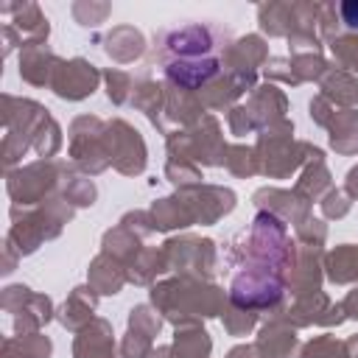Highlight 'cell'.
I'll use <instances>...</instances> for the list:
<instances>
[{
    "mask_svg": "<svg viewBox=\"0 0 358 358\" xmlns=\"http://www.w3.org/2000/svg\"><path fill=\"white\" fill-rule=\"evenodd\" d=\"M252 129H255V120H252L249 109L246 106H232V112H229V131L238 134V137H243Z\"/></svg>",
    "mask_w": 358,
    "mask_h": 358,
    "instance_id": "49",
    "label": "cell"
},
{
    "mask_svg": "<svg viewBox=\"0 0 358 358\" xmlns=\"http://www.w3.org/2000/svg\"><path fill=\"white\" fill-rule=\"evenodd\" d=\"M235 176H252L260 171V159H257V151L246 148V145H232L227 148V162H224Z\"/></svg>",
    "mask_w": 358,
    "mask_h": 358,
    "instance_id": "37",
    "label": "cell"
},
{
    "mask_svg": "<svg viewBox=\"0 0 358 358\" xmlns=\"http://www.w3.org/2000/svg\"><path fill=\"white\" fill-rule=\"evenodd\" d=\"M131 103L148 115V120L157 126L159 123V112L165 109V90L157 87L154 81H140L134 90H131Z\"/></svg>",
    "mask_w": 358,
    "mask_h": 358,
    "instance_id": "33",
    "label": "cell"
},
{
    "mask_svg": "<svg viewBox=\"0 0 358 358\" xmlns=\"http://www.w3.org/2000/svg\"><path fill=\"white\" fill-rule=\"evenodd\" d=\"M282 299V274L266 268V266H249L241 271L232 282L229 302L246 310H260V308H277Z\"/></svg>",
    "mask_w": 358,
    "mask_h": 358,
    "instance_id": "5",
    "label": "cell"
},
{
    "mask_svg": "<svg viewBox=\"0 0 358 358\" xmlns=\"http://www.w3.org/2000/svg\"><path fill=\"white\" fill-rule=\"evenodd\" d=\"M266 76H268V78H282L285 84H299V81L294 78V73H291V62H285V59H271V62L266 64Z\"/></svg>",
    "mask_w": 358,
    "mask_h": 358,
    "instance_id": "51",
    "label": "cell"
},
{
    "mask_svg": "<svg viewBox=\"0 0 358 358\" xmlns=\"http://www.w3.org/2000/svg\"><path fill=\"white\" fill-rule=\"evenodd\" d=\"M168 268L179 271V277L207 280L215 268V246L207 238H171L162 246Z\"/></svg>",
    "mask_w": 358,
    "mask_h": 358,
    "instance_id": "6",
    "label": "cell"
},
{
    "mask_svg": "<svg viewBox=\"0 0 358 358\" xmlns=\"http://www.w3.org/2000/svg\"><path fill=\"white\" fill-rule=\"evenodd\" d=\"M103 252L129 266V263L143 252V249H140V235L120 224V227H115V229H109V232L103 235Z\"/></svg>",
    "mask_w": 358,
    "mask_h": 358,
    "instance_id": "27",
    "label": "cell"
},
{
    "mask_svg": "<svg viewBox=\"0 0 358 358\" xmlns=\"http://www.w3.org/2000/svg\"><path fill=\"white\" fill-rule=\"evenodd\" d=\"M151 221H154V229H176V227H190L193 224V215L190 210L185 207V201L179 196H171V199H159L154 207H151Z\"/></svg>",
    "mask_w": 358,
    "mask_h": 358,
    "instance_id": "25",
    "label": "cell"
},
{
    "mask_svg": "<svg viewBox=\"0 0 358 358\" xmlns=\"http://www.w3.org/2000/svg\"><path fill=\"white\" fill-rule=\"evenodd\" d=\"M162 271H168V263H165V252L162 249H143L129 266H126V277L131 280V282H140V285H145V282H151L157 274H162Z\"/></svg>",
    "mask_w": 358,
    "mask_h": 358,
    "instance_id": "29",
    "label": "cell"
},
{
    "mask_svg": "<svg viewBox=\"0 0 358 358\" xmlns=\"http://www.w3.org/2000/svg\"><path fill=\"white\" fill-rule=\"evenodd\" d=\"M227 358H266V355L257 350V344H243V347L229 350V355H227Z\"/></svg>",
    "mask_w": 358,
    "mask_h": 358,
    "instance_id": "53",
    "label": "cell"
},
{
    "mask_svg": "<svg viewBox=\"0 0 358 358\" xmlns=\"http://www.w3.org/2000/svg\"><path fill=\"white\" fill-rule=\"evenodd\" d=\"M95 291L92 288H76L67 302L59 308V322L67 327V330H81L92 322V310H95Z\"/></svg>",
    "mask_w": 358,
    "mask_h": 358,
    "instance_id": "23",
    "label": "cell"
},
{
    "mask_svg": "<svg viewBox=\"0 0 358 358\" xmlns=\"http://www.w3.org/2000/svg\"><path fill=\"white\" fill-rule=\"evenodd\" d=\"M257 322V313L255 310H246V308H238L229 302V308H224V327L232 333V336H246Z\"/></svg>",
    "mask_w": 358,
    "mask_h": 358,
    "instance_id": "41",
    "label": "cell"
},
{
    "mask_svg": "<svg viewBox=\"0 0 358 358\" xmlns=\"http://www.w3.org/2000/svg\"><path fill=\"white\" fill-rule=\"evenodd\" d=\"M59 145H62V129H59L56 120L48 115V117L42 120L36 137H34V151H36L42 159H48V157H53V154L59 151Z\"/></svg>",
    "mask_w": 358,
    "mask_h": 358,
    "instance_id": "38",
    "label": "cell"
},
{
    "mask_svg": "<svg viewBox=\"0 0 358 358\" xmlns=\"http://www.w3.org/2000/svg\"><path fill=\"white\" fill-rule=\"evenodd\" d=\"M98 70L84 62V59H70V62H62L56 64L53 70V81H50V90L59 95V98H67V101H81L87 95L95 92L98 87Z\"/></svg>",
    "mask_w": 358,
    "mask_h": 358,
    "instance_id": "11",
    "label": "cell"
},
{
    "mask_svg": "<svg viewBox=\"0 0 358 358\" xmlns=\"http://www.w3.org/2000/svg\"><path fill=\"white\" fill-rule=\"evenodd\" d=\"M324 271L333 282H355L358 280V246L347 243V246H338L333 249L327 257H324Z\"/></svg>",
    "mask_w": 358,
    "mask_h": 358,
    "instance_id": "26",
    "label": "cell"
},
{
    "mask_svg": "<svg viewBox=\"0 0 358 358\" xmlns=\"http://www.w3.org/2000/svg\"><path fill=\"white\" fill-rule=\"evenodd\" d=\"M64 171H67V165L53 162V159H39V162H31L20 171H8L6 187H8L11 201L17 207L42 204L59 187V182L64 179Z\"/></svg>",
    "mask_w": 358,
    "mask_h": 358,
    "instance_id": "4",
    "label": "cell"
},
{
    "mask_svg": "<svg viewBox=\"0 0 358 358\" xmlns=\"http://www.w3.org/2000/svg\"><path fill=\"white\" fill-rule=\"evenodd\" d=\"M322 210H324L327 218H341V215H347V210H350V196L330 187L327 196L322 199Z\"/></svg>",
    "mask_w": 358,
    "mask_h": 358,
    "instance_id": "47",
    "label": "cell"
},
{
    "mask_svg": "<svg viewBox=\"0 0 358 358\" xmlns=\"http://www.w3.org/2000/svg\"><path fill=\"white\" fill-rule=\"evenodd\" d=\"M282 319L288 324H296V327H305V324H341L344 322V308L333 305L322 291H313V294L296 296L294 308H288Z\"/></svg>",
    "mask_w": 358,
    "mask_h": 358,
    "instance_id": "12",
    "label": "cell"
},
{
    "mask_svg": "<svg viewBox=\"0 0 358 358\" xmlns=\"http://www.w3.org/2000/svg\"><path fill=\"white\" fill-rule=\"evenodd\" d=\"M319 280H322V271H319V246H299L296 249V257H294V266L288 268L291 294L294 296L313 294V291H319Z\"/></svg>",
    "mask_w": 358,
    "mask_h": 358,
    "instance_id": "18",
    "label": "cell"
},
{
    "mask_svg": "<svg viewBox=\"0 0 358 358\" xmlns=\"http://www.w3.org/2000/svg\"><path fill=\"white\" fill-rule=\"evenodd\" d=\"M322 98L350 109L352 103H358V78H352L344 70H327L322 76Z\"/></svg>",
    "mask_w": 358,
    "mask_h": 358,
    "instance_id": "24",
    "label": "cell"
},
{
    "mask_svg": "<svg viewBox=\"0 0 358 358\" xmlns=\"http://www.w3.org/2000/svg\"><path fill=\"white\" fill-rule=\"evenodd\" d=\"M291 73H294V78L299 84L302 81H313V78H322L327 73V62L319 53H296L291 59Z\"/></svg>",
    "mask_w": 358,
    "mask_h": 358,
    "instance_id": "36",
    "label": "cell"
},
{
    "mask_svg": "<svg viewBox=\"0 0 358 358\" xmlns=\"http://www.w3.org/2000/svg\"><path fill=\"white\" fill-rule=\"evenodd\" d=\"M151 358H179V355L173 352V347H159V350H157Z\"/></svg>",
    "mask_w": 358,
    "mask_h": 358,
    "instance_id": "57",
    "label": "cell"
},
{
    "mask_svg": "<svg viewBox=\"0 0 358 358\" xmlns=\"http://www.w3.org/2000/svg\"><path fill=\"white\" fill-rule=\"evenodd\" d=\"M341 308H344V313H347V316H352V319H358V288L347 294V299L341 302Z\"/></svg>",
    "mask_w": 358,
    "mask_h": 358,
    "instance_id": "55",
    "label": "cell"
},
{
    "mask_svg": "<svg viewBox=\"0 0 358 358\" xmlns=\"http://www.w3.org/2000/svg\"><path fill=\"white\" fill-rule=\"evenodd\" d=\"M165 90V117L173 123H199L204 115V103L199 95H193L190 90H179L173 84L162 87Z\"/></svg>",
    "mask_w": 358,
    "mask_h": 358,
    "instance_id": "21",
    "label": "cell"
},
{
    "mask_svg": "<svg viewBox=\"0 0 358 358\" xmlns=\"http://www.w3.org/2000/svg\"><path fill=\"white\" fill-rule=\"evenodd\" d=\"M255 204L263 210V213H271V215H277L280 221L285 218V221H291V224H302L305 218H308V201L305 199H299L296 193H288V190H257L255 193Z\"/></svg>",
    "mask_w": 358,
    "mask_h": 358,
    "instance_id": "15",
    "label": "cell"
},
{
    "mask_svg": "<svg viewBox=\"0 0 358 358\" xmlns=\"http://www.w3.org/2000/svg\"><path fill=\"white\" fill-rule=\"evenodd\" d=\"M0 305H3V310L14 313V330H17V336L39 333V327L53 316L50 299L42 296V294H34L25 285H8V288H3Z\"/></svg>",
    "mask_w": 358,
    "mask_h": 358,
    "instance_id": "8",
    "label": "cell"
},
{
    "mask_svg": "<svg viewBox=\"0 0 358 358\" xmlns=\"http://www.w3.org/2000/svg\"><path fill=\"white\" fill-rule=\"evenodd\" d=\"M213 350L210 336L199 327V324H187V327H176L173 336V352L179 358H207Z\"/></svg>",
    "mask_w": 358,
    "mask_h": 358,
    "instance_id": "28",
    "label": "cell"
},
{
    "mask_svg": "<svg viewBox=\"0 0 358 358\" xmlns=\"http://www.w3.org/2000/svg\"><path fill=\"white\" fill-rule=\"evenodd\" d=\"M159 327H162V319L157 316V310H151L148 305L131 308V313H129V330H137V333H145V336H157Z\"/></svg>",
    "mask_w": 358,
    "mask_h": 358,
    "instance_id": "43",
    "label": "cell"
},
{
    "mask_svg": "<svg viewBox=\"0 0 358 358\" xmlns=\"http://www.w3.org/2000/svg\"><path fill=\"white\" fill-rule=\"evenodd\" d=\"M106 11H109V6H98V8L84 6V3H76V6H73V14H76V20H78L81 25H98V20H103Z\"/></svg>",
    "mask_w": 358,
    "mask_h": 358,
    "instance_id": "50",
    "label": "cell"
},
{
    "mask_svg": "<svg viewBox=\"0 0 358 358\" xmlns=\"http://www.w3.org/2000/svg\"><path fill=\"white\" fill-rule=\"evenodd\" d=\"M126 280L129 277H126V268L120 266V260H115L106 252H101L90 266V288L95 294H117Z\"/></svg>",
    "mask_w": 358,
    "mask_h": 358,
    "instance_id": "22",
    "label": "cell"
},
{
    "mask_svg": "<svg viewBox=\"0 0 358 358\" xmlns=\"http://www.w3.org/2000/svg\"><path fill=\"white\" fill-rule=\"evenodd\" d=\"M17 249H14V243L6 238V263H3V274H11L14 271V263H17Z\"/></svg>",
    "mask_w": 358,
    "mask_h": 358,
    "instance_id": "54",
    "label": "cell"
},
{
    "mask_svg": "<svg viewBox=\"0 0 358 358\" xmlns=\"http://www.w3.org/2000/svg\"><path fill=\"white\" fill-rule=\"evenodd\" d=\"M330 145L338 151V154H358V129H344V131H336L330 134Z\"/></svg>",
    "mask_w": 358,
    "mask_h": 358,
    "instance_id": "48",
    "label": "cell"
},
{
    "mask_svg": "<svg viewBox=\"0 0 358 358\" xmlns=\"http://www.w3.org/2000/svg\"><path fill=\"white\" fill-rule=\"evenodd\" d=\"M120 355L123 358H148L154 355L151 352V336L145 333H137V330H129L123 344H120Z\"/></svg>",
    "mask_w": 358,
    "mask_h": 358,
    "instance_id": "44",
    "label": "cell"
},
{
    "mask_svg": "<svg viewBox=\"0 0 358 358\" xmlns=\"http://www.w3.org/2000/svg\"><path fill=\"white\" fill-rule=\"evenodd\" d=\"M330 50L336 56V62L347 70H358V36L347 34V36H336L330 42Z\"/></svg>",
    "mask_w": 358,
    "mask_h": 358,
    "instance_id": "42",
    "label": "cell"
},
{
    "mask_svg": "<svg viewBox=\"0 0 358 358\" xmlns=\"http://www.w3.org/2000/svg\"><path fill=\"white\" fill-rule=\"evenodd\" d=\"M246 109H249L255 126H263V129H266V126H271V123L285 120V95H282L277 87H271V84L257 87V90L252 92Z\"/></svg>",
    "mask_w": 358,
    "mask_h": 358,
    "instance_id": "19",
    "label": "cell"
},
{
    "mask_svg": "<svg viewBox=\"0 0 358 358\" xmlns=\"http://www.w3.org/2000/svg\"><path fill=\"white\" fill-rule=\"evenodd\" d=\"M56 64H59V59L50 53V48L45 42L22 45V53H20V76L28 84H36V87L50 84Z\"/></svg>",
    "mask_w": 358,
    "mask_h": 358,
    "instance_id": "17",
    "label": "cell"
},
{
    "mask_svg": "<svg viewBox=\"0 0 358 358\" xmlns=\"http://www.w3.org/2000/svg\"><path fill=\"white\" fill-rule=\"evenodd\" d=\"M193 215V224H215L235 207V193L215 185H193L176 193Z\"/></svg>",
    "mask_w": 358,
    "mask_h": 358,
    "instance_id": "10",
    "label": "cell"
},
{
    "mask_svg": "<svg viewBox=\"0 0 358 358\" xmlns=\"http://www.w3.org/2000/svg\"><path fill=\"white\" fill-rule=\"evenodd\" d=\"M255 344H257V350H260L266 358H296V347H299V341H296L291 324L282 319V310L274 313V316L263 324V330H260V336H257Z\"/></svg>",
    "mask_w": 358,
    "mask_h": 358,
    "instance_id": "14",
    "label": "cell"
},
{
    "mask_svg": "<svg viewBox=\"0 0 358 358\" xmlns=\"http://www.w3.org/2000/svg\"><path fill=\"white\" fill-rule=\"evenodd\" d=\"M168 157L204 162V165H224L227 162V145H224V137H221L215 117L204 115L193 131L168 134Z\"/></svg>",
    "mask_w": 358,
    "mask_h": 358,
    "instance_id": "3",
    "label": "cell"
},
{
    "mask_svg": "<svg viewBox=\"0 0 358 358\" xmlns=\"http://www.w3.org/2000/svg\"><path fill=\"white\" fill-rule=\"evenodd\" d=\"M106 84H109V101H115V103H123L126 101V95H129V90H131V78L126 76V73H120V70H109L106 73Z\"/></svg>",
    "mask_w": 358,
    "mask_h": 358,
    "instance_id": "46",
    "label": "cell"
},
{
    "mask_svg": "<svg viewBox=\"0 0 358 358\" xmlns=\"http://www.w3.org/2000/svg\"><path fill=\"white\" fill-rule=\"evenodd\" d=\"M76 358H115V338L112 327L103 319H92L87 327L78 330L73 344Z\"/></svg>",
    "mask_w": 358,
    "mask_h": 358,
    "instance_id": "16",
    "label": "cell"
},
{
    "mask_svg": "<svg viewBox=\"0 0 358 358\" xmlns=\"http://www.w3.org/2000/svg\"><path fill=\"white\" fill-rule=\"evenodd\" d=\"M324 190H330V173H327V168H324V159H310V165L305 168L302 179L296 182L294 193L310 204V201L319 199Z\"/></svg>",
    "mask_w": 358,
    "mask_h": 358,
    "instance_id": "31",
    "label": "cell"
},
{
    "mask_svg": "<svg viewBox=\"0 0 358 358\" xmlns=\"http://www.w3.org/2000/svg\"><path fill=\"white\" fill-rule=\"evenodd\" d=\"M165 173H168V179H171L179 190L193 187V185H199V182H201V173H199V168H196L190 159H168Z\"/></svg>",
    "mask_w": 358,
    "mask_h": 358,
    "instance_id": "40",
    "label": "cell"
},
{
    "mask_svg": "<svg viewBox=\"0 0 358 358\" xmlns=\"http://www.w3.org/2000/svg\"><path fill=\"white\" fill-rule=\"evenodd\" d=\"M224 62L232 67L229 73H243V76H255V70L266 62V45L260 36H243L235 45H229L224 50Z\"/></svg>",
    "mask_w": 358,
    "mask_h": 358,
    "instance_id": "20",
    "label": "cell"
},
{
    "mask_svg": "<svg viewBox=\"0 0 358 358\" xmlns=\"http://www.w3.org/2000/svg\"><path fill=\"white\" fill-rule=\"evenodd\" d=\"M338 8V20L347 25V28H358V3L350 0V3H341L336 6Z\"/></svg>",
    "mask_w": 358,
    "mask_h": 358,
    "instance_id": "52",
    "label": "cell"
},
{
    "mask_svg": "<svg viewBox=\"0 0 358 358\" xmlns=\"http://www.w3.org/2000/svg\"><path fill=\"white\" fill-rule=\"evenodd\" d=\"M106 53L115 62H131V59H137L143 53V36L134 28L120 25L106 36Z\"/></svg>",
    "mask_w": 358,
    "mask_h": 358,
    "instance_id": "30",
    "label": "cell"
},
{
    "mask_svg": "<svg viewBox=\"0 0 358 358\" xmlns=\"http://www.w3.org/2000/svg\"><path fill=\"white\" fill-rule=\"evenodd\" d=\"M151 302L176 327L199 324L201 319L218 316L227 308V296L218 285H210L204 280H190V277H179V280H168V282L154 285Z\"/></svg>",
    "mask_w": 358,
    "mask_h": 358,
    "instance_id": "1",
    "label": "cell"
},
{
    "mask_svg": "<svg viewBox=\"0 0 358 358\" xmlns=\"http://www.w3.org/2000/svg\"><path fill=\"white\" fill-rule=\"evenodd\" d=\"M291 134H294V123L288 120H280L263 129L257 140V159H260L263 173L274 179H285L291 171L299 168V162L324 157L319 148H313L310 143H296Z\"/></svg>",
    "mask_w": 358,
    "mask_h": 358,
    "instance_id": "2",
    "label": "cell"
},
{
    "mask_svg": "<svg viewBox=\"0 0 358 358\" xmlns=\"http://www.w3.org/2000/svg\"><path fill=\"white\" fill-rule=\"evenodd\" d=\"M296 238H299L302 246H319V249H322V243H324V238H327V229H324L322 221L305 218V221L296 227Z\"/></svg>",
    "mask_w": 358,
    "mask_h": 358,
    "instance_id": "45",
    "label": "cell"
},
{
    "mask_svg": "<svg viewBox=\"0 0 358 358\" xmlns=\"http://www.w3.org/2000/svg\"><path fill=\"white\" fill-rule=\"evenodd\" d=\"M103 143H106V154H109V162L126 173V176H134L145 168V143L140 137L137 129H131L126 120H112L106 123V134H103Z\"/></svg>",
    "mask_w": 358,
    "mask_h": 358,
    "instance_id": "9",
    "label": "cell"
},
{
    "mask_svg": "<svg viewBox=\"0 0 358 358\" xmlns=\"http://www.w3.org/2000/svg\"><path fill=\"white\" fill-rule=\"evenodd\" d=\"M291 14H294V6H260V25L271 36H288Z\"/></svg>",
    "mask_w": 358,
    "mask_h": 358,
    "instance_id": "35",
    "label": "cell"
},
{
    "mask_svg": "<svg viewBox=\"0 0 358 358\" xmlns=\"http://www.w3.org/2000/svg\"><path fill=\"white\" fill-rule=\"evenodd\" d=\"M3 358H50V341L39 333L3 341Z\"/></svg>",
    "mask_w": 358,
    "mask_h": 358,
    "instance_id": "32",
    "label": "cell"
},
{
    "mask_svg": "<svg viewBox=\"0 0 358 358\" xmlns=\"http://www.w3.org/2000/svg\"><path fill=\"white\" fill-rule=\"evenodd\" d=\"M106 123H101L98 117H76L70 126V157L76 159V165L87 173H101L109 165V154H106Z\"/></svg>",
    "mask_w": 358,
    "mask_h": 358,
    "instance_id": "7",
    "label": "cell"
},
{
    "mask_svg": "<svg viewBox=\"0 0 358 358\" xmlns=\"http://www.w3.org/2000/svg\"><path fill=\"white\" fill-rule=\"evenodd\" d=\"M299 358H350V352H347V344L336 341L333 336H319L305 344Z\"/></svg>",
    "mask_w": 358,
    "mask_h": 358,
    "instance_id": "39",
    "label": "cell"
},
{
    "mask_svg": "<svg viewBox=\"0 0 358 358\" xmlns=\"http://www.w3.org/2000/svg\"><path fill=\"white\" fill-rule=\"evenodd\" d=\"M62 196L70 204H76V207H87V204L95 201V185L90 179H84V176L70 173V168H67L64 171V179H62Z\"/></svg>",
    "mask_w": 358,
    "mask_h": 358,
    "instance_id": "34",
    "label": "cell"
},
{
    "mask_svg": "<svg viewBox=\"0 0 358 358\" xmlns=\"http://www.w3.org/2000/svg\"><path fill=\"white\" fill-rule=\"evenodd\" d=\"M347 193H350L352 199H358V168H352V171L347 173Z\"/></svg>",
    "mask_w": 358,
    "mask_h": 358,
    "instance_id": "56",
    "label": "cell"
},
{
    "mask_svg": "<svg viewBox=\"0 0 358 358\" xmlns=\"http://www.w3.org/2000/svg\"><path fill=\"white\" fill-rule=\"evenodd\" d=\"M213 45H215V31L204 25H190L162 36V50L173 53V59H204Z\"/></svg>",
    "mask_w": 358,
    "mask_h": 358,
    "instance_id": "13",
    "label": "cell"
}]
</instances>
